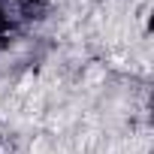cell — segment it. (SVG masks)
Instances as JSON below:
<instances>
[{
	"instance_id": "obj_2",
	"label": "cell",
	"mask_w": 154,
	"mask_h": 154,
	"mask_svg": "<svg viewBox=\"0 0 154 154\" xmlns=\"http://www.w3.org/2000/svg\"><path fill=\"white\" fill-rule=\"evenodd\" d=\"M30 154H51V148H48V139H33V145H30Z\"/></svg>"
},
{
	"instance_id": "obj_1",
	"label": "cell",
	"mask_w": 154,
	"mask_h": 154,
	"mask_svg": "<svg viewBox=\"0 0 154 154\" xmlns=\"http://www.w3.org/2000/svg\"><path fill=\"white\" fill-rule=\"evenodd\" d=\"M103 75H106V69H103V66H94V69L88 72V79H85V82L94 88V85H100V82H103Z\"/></svg>"
}]
</instances>
